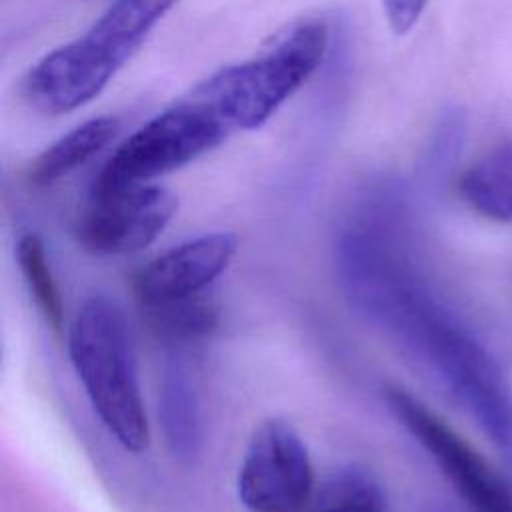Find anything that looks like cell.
Wrapping results in <instances>:
<instances>
[{
    "label": "cell",
    "instance_id": "6da1fadb",
    "mask_svg": "<svg viewBox=\"0 0 512 512\" xmlns=\"http://www.w3.org/2000/svg\"><path fill=\"white\" fill-rule=\"evenodd\" d=\"M408 216L398 202L358 206L338 246L346 294L474 418L512 474V386L490 350L420 278Z\"/></svg>",
    "mask_w": 512,
    "mask_h": 512
},
{
    "label": "cell",
    "instance_id": "7a4b0ae2",
    "mask_svg": "<svg viewBox=\"0 0 512 512\" xmlns=\"http://www.w3.org/2000/svg\"><path fill=\"white\" fill-rule=\"evenodd\" d=\"M178 0H112L88 32L40 58L24 80V96L46 114L92 102L138 52Z\"/></svg>",
    "mask_w": 512,
    "mask_h": 512
},
{
    "label": "cell",
    "instance_id": "3957f363",
    "mask_svg": "<svg viewBox=\"0 0 512 512\" xmlns=\"http://www.w3.org/2000/svg\"><path fill=\"white\" fill-rule=\"evenodd\" d=\"M68 352L110 436L128 452H144L150 446V426L122 308L104 294L88 296L74 314Z\"/></svg>",
    "mask_w": 512,
    "mask_h": 512
},
{
    "label": "cell",
    "instance_id": "277c9868",
    "mask_svg": "<svg viewBox=\"0 0 512 512\" xmlns=\"http://www.w3.org/2000/svg\"><path fill=\"white\" fill-rule=\"evenodd\" d=\"M328 50V26L302 20L256 58L220 68L194 94L214 106L230 130H256L318 70Z\"/></svg>",
    "mask_w": 512,
    "mask_h": 512
},
{
    "label": "cell",
    "instance_id": "5b68a950",
    "mask_svg": "<svg viewBox=\"0 0 512 512\" xmlns=\"http://www.w3.org/2000/svg\"><path fill=\"white\" fill-rule=\"evenodd\" d=\"M230 126L210 102L192 98L150 118L130 134L102 166L92 184V194H102L134 184H146L216 148Z\"/></svg>",
    "mask_w": 512,
    "mask_h": 512
},
{
    "label": "cell",
    "instance_id": "8992f818",
    "mask_svg": "<svg viewBox=\"0 0 512 512\" xmlns=\"http://www.w3.org/2000/svg\"><path fill=\"white\" fill-rule=\"evenodd\" d=\"M394 418L430 454L470 512H512V486L438 414L398 386L384 390Z\"/></svg>",
    "mask_w": 512,
    "mask_h": 512
},
{
    "label": "cell",
    "instance_id": "52a82bcc",
    "mask_svg": "<svg viewBox=\"0 0 512 512\" xmlns=\"http://www.w3.org/2000/svg\"><path fill=\"white\" fill-rule=\"evenodd\" d=\"M314 470L300 434L280 418L262 422L238 470V498L250 512H304Z\"/></svg>",
    "mask_w": 512,
    "mask_h": 512
},
{
    "label": "cell",
    "instance_id": "ba28073f",
    "mask_svg": "<svg viewBox=\"0 0 512 512\" xmlns=\"http://www.w3.org/2000/svg\"><path fill=\"white\" fill-rule=\"evenodd\" d=\"M178 210V198L158 184H134L92 194L74 234L94 254H132L150 246Z\"/></svg>",
    "mask_w": 512,
    "mask_h": 512
},
{
    "label": "cell",
    "instance_id": "9c48e42d",
    "mask_svg": "<svg viewBox=\"0 0 512 512\" xmlns=\"http://www.w3.org/2000/svg\"><path fill=\"white\" fill-rule=\"evenodd\" d=\"M238 250L230 232H210L186 240L150 260L134 278L142 308H152L210 290Z\"/></svg>",
    "mask_w": 512,
    "mask_h": 512
},
{
    "label": "cell",
    "instance_id": "30bf717a",
    "mask_svg": "<svg viewBox=\"0 0 512 512\" xmlns=\"http://www.w3.org/2000/svg\"><path fill=\"white\" fill-rule=\"evenodd\" d=\"M458 194L482 218L512 222V140L498 142L466 168Z\"/></svg>",
    "mask_w": 512,
    "mask_h": 512
},
{
    "label": "cell",
    "instance_id": "8fae6325",
    "mask_svg": "<svg viewBox=\"0 0 512 512\" xmlns=\"http://www.w3.org/2000/svg\"><path fill=\"white\" fill-rule=\"evenodd\" d=\"M118 128L120 122L114 116H96L78 124L34 158L28 168V180L34 186L58 182L110 144Z\"/></svg>",
    "mask_w": 512,
    "mask_h": 512
},
{
    "label": "cell",
    "instance_id": "7c38bea8",
    "mask_svg": "<svg viewBox=\"0 0 512 512\" xmlns=\"http://www.w3.org/2000/svg\"><path fill=\"white\" fill-rule=\"evenodd\" d=\"M158 416L172 456L192 462L202 446L200 404L186 372L178 364L168 368L162 380Z\"/></svg>",
    "mask_w": 512,
    "mask_h": 512
},
{
    "label": "cell",
    "instance_id": "4fadbf2b",
    "mask_svg": "<svg viewBox=\"0 0 512 512\" xmlns=\"http://www.w3.org/2000/svg\"><path fill=\"white\" fill-rule=\"evenodd\" d=\"M142 310L152 330L174 346L194 344L210 336L218 324V304L210 290Z\"/></svg>",
    "mask_w": 512,
    "mask_h": 512
},
{
    "label": "cell",
    "instance_id": "5bb4252c",
    "mask_svg": "<svg viewBox=\"0 0 512 512\" xmlns=\"http://www.w3.org/2000/svg\"><path fill=\"white\" fill-rule=\"evenodd\" d=\"M304 512H388L378 480L364 468L346 466L328 474Z\"/></svg>",
    "mask_w": 512,
    "mask_h": 512
},
{
    "label": "cell",
    "instance_id": "9a60e30c",
    "mask_svg": "<svg viewBox=\"0 0 512 512\" xmlns=\"http://www.w3.org/2000/svg\"><path fill=\"white\" fill-rule=\"evenodd\" d=\"M16 258L20 272L24 276V282L28 286V292L44 316L46 324L52 330H60L62 326V298L56 284V278L52 274L44 242L38 234L28 232L18 240L16 246Z\"/></svg>",
    "mask_w": 512,
    "mask_h": 512
},
{
    "label": "cell",
    "instance_id": "2e32d148",
    "mask_svg": "<svg viewBox=\"0 0 512 512\" xmlns=\"http://www.w3.org/2000/svg\"><path fill=\"white\" fill-rule=\"evenodd\" d=\"M428 0H382L384 16L396 36L408 34L420 20Z\"/></svg>",
    "mask_w": 512,
    "mask_h": 512
}]
</instances>
